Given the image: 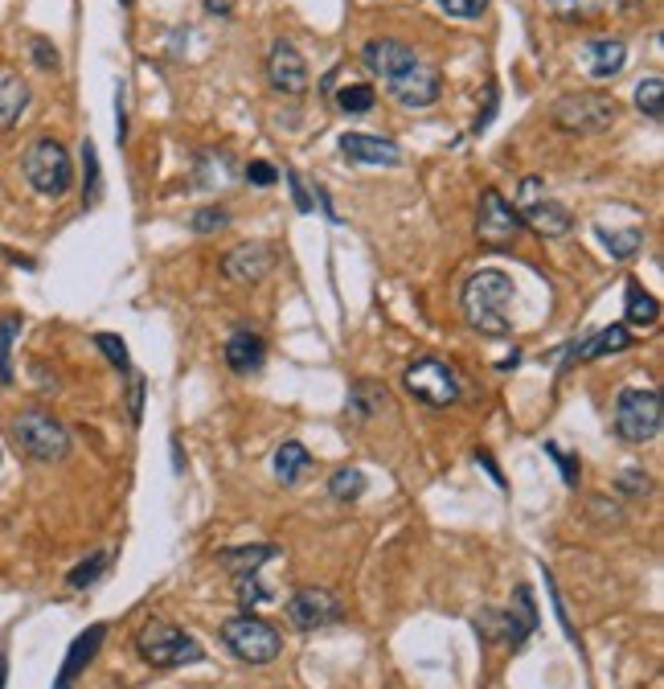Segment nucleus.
I'll return each instance as SVG.
<instances>
[{
    "instance_id": "nucleus-1",
    "label": "nucleus",
    "mask_w": 664,
    "mask_h": 689,
    "mask_svg": "<svg viewBox=\"0 0 664 689\" xmlns=\"http://www.w3.org/2000/svg\"><path fill=\"white\" fill-rule=\"evenodd\" d=\"M460 304H463V320L472 325L476 332L484 337H505L513 329V279L505 272H496V267H484L476 272L460 292Z\"/></svg>"
},
{
    "instance_id": "nucleus-2",
    "label": "nucleus",
    "mask_w": 664,
    "mask_h": 689,
    "mask_svg": "<svg viewBox=\"0 0 664 689\" xmlns=\"http://www.w3.org/2000/svg\"><path fill=\"white\" fill-rule=\"evenodd\" d=\"M549 119H554V128L570 131V136H599L620 119V103L603 91H570L563 99H554Z\"/></svg>"
},
{
    "instance_id": "nucleus-3",
    "label": "nucleus",
    "mask_w": 664,
    "mask_h": 689,
    "mask_svg": "<svg viewBox=\"0 0 664 689\" xmlns=\"http://www.w3.org/2000/svg\"><path fill=\"white\" fill-rule=\"evenodd\" d=\"M21 172H25V181H30L33 193H42V198H66L74 186L71 152H66L62 140H54V136H42V140H33L30 148H25Z\"/></svg>"
},
{
    "instance_id": "nucleus-4",
    "label": "nucleus",
    "mask_w": 664,
    "mask_h": 689,
    "mask_svg": "<svg viewBox=\"0 0 664 689\" xmlns=\"http://www.w3.org/2000/svg\"><path fill=\"white\" fill-rule=\"evenodd\" d=\"M664 423V406H661V390L656 386H628L620 390L615 399V435L623 444H652L661 435Z\"/></svg>"
},
{
    "instance_id": "nucleus-5",
    "label": "nucleus",
    "mask_w": 664,
    "mask_h": 689,
    "mask_svg": "<svg viewBox=\"0 0 664 689\" xmlns=\"http://www.w3.org/2000/svg\"><path fill=\"white\" fill-rule=\"evenodd\" d=\"M513 210H517L521 226H529L537 239H563V234L575 230V214H570L558 198H549L542 177H525V181H521Z\"/></svg>"
},
{
    "instance_id": "nucleus-6",
    "label": "nucleus",
    "mask_w": 664,
    "mask_h": 689,
    "mask_svg": "<svg viewBox=\"0 0 664 689\" xmlns=\"http://www.w3.org/2000/svg\"><path fill=\"white\" fill-rule=\"evenodd\" d=\"M13 439L21 444V452L42 464L71 456V431L62 427V418H54L42 406H30L13 418Z\"/></svg>"
},
{
    "instance_id": "nucleus-7",
    "label": "nucleus",
    "mask_w": 664,
    "mask_h": 689,
    "mask_svg": "<svg viewBox=\"0 0 664 689\" xmlns=\"http://www.w3.org/2000/svg\"><path fill=\"white\" fill-rule=\"evenodd\" d=\"M136 648H140V657H144L152 669H176V665L202 660V645H197L185 628L169 624V619H152V624H144L140 636H136Z\"/></svg>"
},
{
    "instance_id": "nucleus-8",
    "label": "nucleus",
    "mask_w": 664,
    "mask_h": 689,
    "mask_svg": "<svg viewBox=\"0 0 664 689\" xmlns=\"http://www.w3.org/2000/svg\"><path fill=\"white\" fill-rule=\"evenodd\" d=\"M222 640H226V648H231L238 660H246V665H267V660H275L283 653L279 628L259 616H250V612L226 619V624H222Z\"/></svg>"
},
{
    "instance_id": "nucleus-9",
    "label": "nucleus",
    "mask_w": 664,
    "mask_h": 689,
    "mask_svg": "<svg viewBox=\"0 0 664 689\" xmlns=\"http://www.w3.org/2000/svg\"><path fill=\"white\" fill-rule=\"evenodd\" d=\"M403 386L415 394L419 402L427 406H451V402H460V373L451 370L448 361L439 358H419L410 361L403 373Z\"/></svg>"
},
{
    "instance_id": "nucleus-10",
    "label": "nucleus",
    "mask_w": 664,
    "mask_h": 689,
    "mask_svg": "<svg viewBox=\"0 0 664 689\" xmlns=\"http://www.w3.org/2000/svg\"><path fill=\"white\" fill-rule=\"evenodd\" d=\"M521 239V218L496 189H484L476 205V243L484 251H513Z\"/></svg>"
},
{
    "instance_id": "nucleus-11",
    "label": "nucleus",
    "mask_w": 664,
    "mask_h": 689,
    "mask_svg": "<svg viewBox=\"0 0 664 689\" xmlns=\"http://www.w3.org/2000/svg\"><path fill=\"white\" fill-rule=\"evenodd\" d=\"M288 619L300 632L329 628V624H336V619H341V600H336L332 591H324V587H300L288 600Z\"/></svg>"
},
{
    "instance_id": "nucleus-12",
    "label": "nucleus",
    "mask_w": 664,
    "mask_h": 689,
    "mask_svg": "<svg viewBox=\"0 0 664 689\" xmlns=\"http://www.w3.org/2000/svg\"><path fill=\"white\" fill-rule=\"evenodd\" d=\"M386 91H390L403 107H431V103L439 99V91H443V78H439L435 66H427V62L419 57L410 71L394 74L390 83H386Z\"/></svg>"
},
{
    "instance_id": "nucleus-13",
    "label": "nucleus",
    "mask_w": 664,
    "mask_h": 689,
    "mask_svg": "<svg viewBox=\"0 0 664 689\" xmlns=\"http://www.w3.org/2000/svg\"><path fill=\"white\" fill-rule=\"evenodd\" d=\"M267 78H271V86L279 95H303L308 83H312L308 78V62H303V54L291 42L271 45V54H267Z\"/></svg>"
},
{
    "instance_id": "nucleus-14",
    "label": "nucleus",
    "mask_w": 664,
    "mask_h": 689,
    "mask_svg": "<svg viewBox=\"0 0 664 689\" xmlns=\"http://www.w3.org/2000/svg\"><path fill=\"white\" fill-rule=\"evenodd\" d=\"M222 272L234 284H259L275 272V251L267 243H243L222 258Z\"/></svg>"
},
{
    "instance_id": "nucleus-15",
    "label": "nucleus",
    "mask_w": 664,
    "mask_h": 689,
    "mask_svg": "<svg viewBox=\"0 0 664 689\" xmlns=\"http://www.w3.org/2000/svg\"><path fill=\"white\" fill-rule=\"evenodd\" d=\"M362 62H365V71L370 74H377V78H386V83H390L394 74L410 71V66L419 62V54H415L406 42H398V38H374V42H365Z\"/></svg>"
},
{
    "instance_id": "nucleus-16",
    "label": "nucleus",
    "mask_w": 664,
    "mask_h": 689,
    "mask_svg": "<svg viewBox=\"0 0 664 689\" xmlns=\"http://www.w3.org/2000/svg\"><path fill=\"white\" fill-rule=\"evenodd\" d=\"M341 152L353 165H382V169H398L403 165V148L382 136H365V131H345L341 136Z\"/></svg>"
},
{
    "instance_id": "nucleus-17",
    "label": "nucleus",
    "mask_w": 664,
    "mask_h": 689,
    "mask_svg": "<svg viewBox=\"0 0 664 689\" xmlns=\"http://www.w3.org/2000/svg\"><path fill=\"white\" fill-rule=\"evenodd\" d=\"M578 57H582V71L603 83L628 66V45L620 38H591V42L578 45Z\"/></svg>"
},
{
    "instance_id": "nucleus-18",
    "label": "nucleus",
    "mask_w": 664,
    "mask_h": 689,
    "mask_svg": "<svg viewBox=\"0 0 664 689\" xmlns=\"http://www.w3.org/2000/svg\"><path fill=\"white\" fill-rule=\"evenodd\" d=\"M103 636H107V624H95V628H87L74 640L66 660H62V674H58V681H54V689H74V681L83 677V669H87L90 660H95V653L103 648Z\"/></svg>"
},
{
    "instance_id": "nucleus-19",
    "label": "nucleus",
    "mask_w": 664,
    "mask_h": 689,
    "mask_svg": "<svg viewBox=\"0 0 664 689\" xmlns=\"http://www.w3.org/2000/svg\"><path fill=\"white\" fill-rule=\"evenodd\" d=\"M537 628V607H534V591L521 583L513 591V603H508V616H505V640L508 645H525V636Z\"/></svg>"
},
{
    "instance_id": "nucleus-20",
    "label": "nucleus",
    "mask_w": 664,
    "mask_h": 689,
    "mask_svg": "<svg viewBox=\"0 0 664 689\" xmlns=\"http://www.w3.org/2000/svg\"><path fill=\"white\" fill-rule=\"evenodd\" d=\"M25 107H30V83L21 74H0V131L17 128Z\"/></svg>"
},
{
    "instance_id": "nucleus-21",
    "label": "nucleus",
    "mask_w": 664,
    "mask_h": 689,
    "mask_svg": "<svg viewBox=\"0 0 664 689\" xmlns=\"http://www.w3.org/2000/svg\"><path fill=\"white\" fill-rule=\"evenodd\" d=\"M623 349H632V332L623 329V325H611V329L595 332L591 341H578L566 361H595V358H607V353H623Z\"/></svg>"
},
{
    "instance_id": "nucleus-22",
    "label": "nucleus",
    "mask_w": 664,
    "mask_h": 689,
    "mask_svg": "<svg viewBox=\"0 0 664 689\" xmlns=\"http://www.w3.org/2000/svg\"><path fill=\"white\" fill-rule=\"evenodd\" d=\"M263 358H267V349L255 332H234L231 341H226V365L234 373H259L263 370Z\"/></svg>"
},
{
    "instance_id": "nucleus-23",
    "label": "nucleus",
    "mask_w": 664,
    "mask_h": 689,
    "mask_svg": "<svg viewBox=\"0 0 664 689\" xmlns=\"http://www.w3.org/2000/svg\"><path fill=\"white\" fill-rule=\"evenodd\" d=\"M271 559H279L275 545H238V550H222V554H217V562H222L234 579H238V574H259L263 562H271Z\"/></svg>"
},
{
    "instance_id": "nucleus-24",
    "label": "nucleus",
    "mask_w": 664,
    "mask_h": 689,
    "mask_svg": "<svg viewBox=\"0 0 664 689\" xmlns=\"http://www.w3.org/2000/svg\"><path fill=\"white\" fill-rule=\"evenodd\" d=\"M386 406H390L386 386H377V382H370V378L353 382V390H349V411H353L357 418H374V415H382Z\"/></svg>"
},
{
    "instance_id": "nucleus-25",
    "label": "nucleus",
    "mask_w": 664,
    "mask_h": 689,
    "mask_svg": "<svg viewBox=\"0 0 664 689\" xmlns=\"http://www.w3.org/2000/svg\"><path fill=\"white\" fill-rule=\"evenodd\" d=\"M308 468H312V452H308V447L296 444V439L279 444V452H275V476H279L283 485H296Z\"/></svg>"
},
{
    "instance_id": "nucleus-26",
    "label": "nucleus",
    "mask_w": 664,
    "mask_h": 689,
    "mask_svg": "<svg viewBox=\"0 0 664 689\" xmlns=\"http://www.w3.org/2000/svg\"><path fill=\"white\" fill-rule=\"evenodd\" d=\"M623 304H628V325H635V329H652V325L661 320V304H656V296H649L640 284H628Z\"/></svg>"
},
{
    "instance_id": "nucleus-27",
    "label": "nucleus",
    "mask_w": 664,
    "mask_h": 689,
    "mask_svg": "<svg viewBox=\"0 0 664 689\" xmlns=\"http://www.w3.org/2000/svg\"><path fill=\"white\" fill-rule=\"evenodd\" d=\"M332 99H336V107H341L345 115H365V112H374L377 91L370 83H345Z\"/></svg>"
},
{
    "instance_id": "nucleus-28",
    "label": "nucleus",
    "mask_w": 664,
    "mask_h": 689,
    "mask_svg": "<svg viewBox=\"0 0 664 689\" xmlns=\"http://www.w3.org/2000/svg\"><path fill=\"white\" fill-rule=\"evenodd\" d=\"M611 0H546V9L558 21H595Z\"/></svg>"
},
{
    "instance_id": "nucleus-29",
    "label": "nucleus",
    "mask_w": 664,
    "mask_h": 689,
    "mask_svg": "<svg viewBox=\"0 0 664 689\" xmlns=\"http://www.w3.org/2000/svg\"><path fill=\"white\" fill-rule=\"evenodd\" d=\"M17 332H21V316L9 312L0 316V382L4 386H13V341Z\"/></svg>"
},
{
    "instance_id": "nucleus-30",
    "label": "nucleus",
    "mask_w": 664,
    "mask_h": 689,
    "mask_svg": "<svg viewBox=\"0 0 664 689\" xmlns=\"http://www.w3.org/2000/svg\"><path fill=\"white\" fill-rule=\"evenodd\" d=\"M635 107L649 115V119L661 124L664 119V78L661 74H652V78H644V83L635 86Z\"/></svg>"
},
{
    "instance_id": "nucleus-31",
    "label": "nucleus",
    "mask_w": 664,
    "mask_h": 689,
    "mask_svg": "<svg viewBox=\"0 0 664 689\" xmlns=\"http://www.w3.org/2000/svg\"><path fill=\"white\" fill-rule=\"evenodd\" d=\"M599 239H603L607 255L611 258H632L640 246H644V234L640 230H607L599 226Z\"/></svg>"
},
{
    "instance_id": "nucleus-32",
    "label": "nucleus",
    "mask_w": 664,
    "mask_h": 689,
    "mask_svg": "<svg viewBox=\"0 0 664 689\" xmlns=\"http://www.w3.org/2000/svg\"><path fill=\"white\" fill-rule=\"evenodd\" d=\"M103 193V181H99V152H95V144L83 140V205H95Z\"/></svg>"
},
{
    "instance_id": "nucleus-33",
    "label": "nucleus",
    "mask_w": 664,
    "mask_h": 689,
    "mask_svg": "<svg viewBox=\"0 0 664 689\" xmlns=\"http://www.w3.org/2000/svg\"><path fill=\"white\" fill-rule=\"evenodd\" d=\"M329 492L336 501H357L365 492V473L362 468H341V473L329 480Z\"/></svg>"
},
{
    "instance_id": "nucleus-34",
    "label": "nucleus",
    "mask_w": 664,
    "mask_h": 689,
    "mask_svg": "<svg viewBox=\"0 0 664 689\" xmlns=\"http://www.w3.org/2000/svg\"><path fill=\"white\" fill-rule=\"evenodd\" d=\"M95 344H99V353L111 361L116 370L131 373V358H128V344H124V337H116V332H99V337H95Z\"/></svg>"
},
{
    "instance_id": "nucleus-35",
    "label": "nucleus",
    "mask_w": 664,
    "mask_h": 689,
    "mask_svg": "<svg viewBox=\"0 0 664 689\" xmlns=\"http://www.w3.org/2000/svg\"><path fill=\"white\" fill-rule=\"evenodd\" d=\"M103 571H107V554H103V550H95V554H90L87 562H78V566H74L66 583H71L74 591H83V587H90V583H95V579H99Z\"/></svg>"
},
{
    "instance_id": "nucleus-36",
    "label": "nucleus",
    "mask_w": 664,
    "mask_h": 689,
    "mask_svg": "<svg viewBox=\"0 0 664 689\" xmlns=\"http://www.w3.org/2000/svg\"><path fill=\"white\" fill-rule=\"evenodd\" d=\"M234 591H238V603H243V607H259V603L271 600V591L259 583V574H238V579H234Z\"/></svg>"
},
{
    "instance_id": "nucleus-37",
    "label": "nucleus",
    "mask_w": 664,
    "mask_h": 689,
    "mask_svg": "<svg viewBox=\"0 0 664 689\" xmlns=\"http://www.w3.org/2000/svg\"><path fill=\"white\" fill-rule=\"evenodd\" d=\"M189 226L197 230V234H217V230L231 226V214H226L222 205H205V210H197V214H193V222H189Z\"/></svg>"
},
{
    "instance_id": "nucleus-38",
    "label": "nucleus",
    "mask_w": 664,
    "mask_h": 689,
    "mask_svg": "<svg viewBox=\"0 0 664 689\" xmlns=\"http://www.w3.org/2000/svg\"><path fill=\"white\" fill-rule=\"evenodd\" d=\"M435 4L448 17H460V21H476V17H484V9H489V0H435Z\"/></svg>"
},
{
    "instance_id": "nucleus-39",
    "label": "nucleus",
    "mask_w": 664,
    "mask_h": 689,
    "mask_svg": "<svg viewBox=\"0 0 664 689\" xmlns=\"http://www.w3.org/2000/svg\"><path fill=\"white\" fill-rule=\"evenodd\" d=\"M246 181H250V186H259V189H267V186H275V181H279V169H275L271 160H250V165H246Z\"/></svg>"
},
{
    "instance_id": "nucleus-40",
    "label": "nucleus",
    "mask_w": 664,
    "mask_h": 689,
    "mask_svg": "<svg viewBox=\"0 0 664 689\" xmlns=\"http://www.w3.org/2000/svg\"><path fill=\"white\" fill-rule=\"evenodd\" d=\"M546 456L554 459L558 468H563V480H566V485L575 488V485H578V459H575V456H566V452H563V447H558V444H546Z\"/></svg>"
},
{
    "instance_id": "nucleus-41",
    "label": "nucleus",
    "mask_w": 664,
    "mask_h": 689,
    "mask_svg": "<svg viewBox=\"0 0 664 689\" xmlns=\"http://www.w3.org/2000/svg\"><path fill=\"white\" fill-rule=\"evenodd\" d=\"M128 415H131V423H140V418H144V378H140V373H131V386H128Z\"/></svg>"
},
{
    "instance_id": "nucleus-42",
    "label": "nucleus",
    "mask_w": 664,
    "mask_h": 689,
    "mask_svg": "<svg viewBox=\"0 0 664 689\" xmlns=\"http://www.w3.org/2000/svg\"><path fill=\"white\" fill-rule=\"evenodd\" d=\"M33 62H38L42 71H58V50L45 42V38H33Z\"/></svg>"
},
{
    "instance_id": "nucleus-43",
    "label": "nucleus",
    "mask_w": 664,
    "mask_h": 689,
    "mask_svg": "<svg viewBox=\"0 0 664 689\" xmlns=\"http://www.w3.org/2000/svg\"><path fill=\"white\" fill-rule=\"evenodd\" d=\"M283 177H288V189H291V198H296V210H300V214H312V198H308V189H303L300 172L288 169Z\"/></svg>"
},
{
    "instance_id": "nucleus-44",
    "label": "nucleus",
    "mask_w": 664,
    "mask_h": 689,
    "mask_svg": "<svg viewBox=\"0 0 664 689\" xmlns=\"http://www.w3.org/2000/svg\"><path fill=\"white\" fill-rule=\"evenodd\" d=\"M116 140H128V91H124V83L116 91Z\"/></svg>"
},
{
    "instance_id": "nucleus-45",
    "label": "nucleus",
    "mask_w": 664,
    "mask_h": 689,
    "mask_svg": "<svg viewBox=\"0 0 664 689\" xmlns=\"http://www.w3.org/2000/svg\"><path fill=\"white\" fill-rule=\"evenodd\" d=\"M620 488L623 492H632V497H644V492H649V473H635V468H628V473L620 476Z\"/></svg>"
},
{
    "instance_id": "nucleus-46",
    "label": "nucleus",
    "mask_w": 664,
    "mask_h": 689,
    "mask_svg": "<svg viewBox=\"0 0 664 689\" xmlns=\"http://www.w3.org/2000/svg\"><path fill=\"white\" fill-rule=\"evenodd\" d=\"M492 112H496V86H489V103H484V112L476 119V131H484L492 124Z\"/></svg>"
},
{
    "instance_id": "nucleus-47",
    "label": "nucleus",
    "mask_w": 664,
    "mask_h": 689,
    "mask_svg": "<svg viewBox=\"0 0 664 689\" xmlns=\"http://www.w3.org/2000/svg\"><path fill=\"white\" fill-rule=\"evenodd\" d=\"M205 13L231 17V13H234V0H205Z\"/></svg>"
},
{
    "instance_id": "nucleus-48",
    "label": "nucleus",
    "mask_w": 664,
    "mask_h": 689,
    "mask_svg": "<svg viewBox=\"0 0 664 689\" xmlns=\"http://www.w3.org/2000/svg\"><path fill=\"white\" fill-rule=\"evenodd\" d=\"M620 4H623V9H635V4H640V0H620Z\"/></svg>"
},
{
    "instance_id": "nucleus-49",
    "label": "nucleus",
    "mask_w": 664,
    "mask_h": 689,
    "mask_svg": "<svg viewBox=\"0 0 664 689\" xmlns=\"http://www.w3.org/2000/svg\"><path fill=\"white\" fill-rule=\"evenodd\" d=\"M0 689H4V657H0Z\"/></svg>"
},
{
    "instance_id": "nucleus-50",
    "label": "nucleus",
    "mask_w": 664,
    "mask_h": 689,
    "mask_svg": "<svg viewBox=\"0 0 664 689\" xmlns=\"http://www.w3.org/2000/svg\"><path fill=\"white\" fill-rule=\"evenodd\" d=\"M119 4H124V9H128V4H131V0H119Z\"/></svg>"
}]
</instances>
